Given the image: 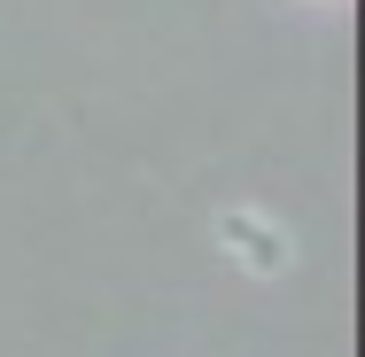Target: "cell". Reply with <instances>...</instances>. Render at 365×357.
Returning a JSON list of instances; mask_svg holds the SVG:
<instances>
[{
	"label": "cell",
	"mask_w": 365,
	"mask_h": 357,
	"mask_svg": "<svg viewBox=\"0 0 365 357\" xmlns=\"http://www.w3.org/2000/svg\"><path fill=\"white\" fill-rule=\"evenodd\" d=\"M218 241H225V257H233L241 272H257V280H280V272L295 264V233L272 210H257V202L218 210Z\"/></svg>",
	"instance_id": "1"
}]
</instances>
